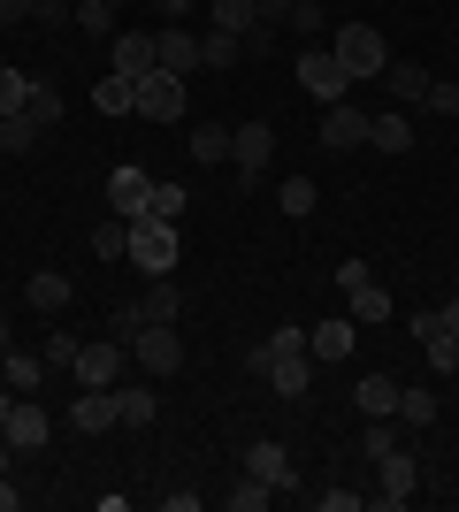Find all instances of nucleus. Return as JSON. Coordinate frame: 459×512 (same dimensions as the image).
I'll list each match as a JSON object with an SVG mask.
<instances>
[{
	"instance_id": "nucleus-1",
	"label": "nucleus",
	"mask_w": 459,
	"mask_h": 512,
	"mask_svg": "<svg viewBox=\"0 0 459 512\" xmlns=\"http://www.w3.org/2000/svg\"><path fill=\"white\" fill-rule=\"evenodd\" d=\"M329 54L345 62V77H352V85H360V77H383V69H391V39H383L375 23H345Z\"/></svg>"
},
{
	"instance_id": "nucleus-2",
	"label": "nucleus",
	"mask_w": 459,
	"mask_h": 512,
	"mask_svg": "<svg viewBox=\"0 0 459 512\" xmlns=\"http://www.w3.org/2000/svg\"><path fill=\"white\" fill-rule=\"evenodd\" d=\"M230 161H238V192H261L268 161H276V130L268 123H230Z\"/></svg>"
},
{
	"instance_id": "nucleus-3",
	"label": "nucleus",
	"mask_w": 459,
	"mask_h": 512,
	"mask_svg": "<svg viewBox=\"0 0 459 512\" xmlns=\"http://www.w3.org/2000/svg\"><path fill=\"white\" fill-rule=\"evenodd\" d=\"M176 222H161V214H138L131 222V260L146 268V276H176Z\"/></svg>"
},
{
	"instance_id": "nucleus-4",
	"label": "nucleus",
	"mask_w": 459,
	"mask_h": 512,
	"mask_svg": "<svg viewBox=\"0 0 459 512\" xmlns=\"http://www.w3.org/2000/svg\"><path fill=\"white\" fill-rule=\"evenodd\" d=\"M123 367H131V344H123V337H92L69 375H77V390H115V383H123Z\"/></svg>"
},
{
	"instance_id": "nucleus-5",
	"label": "nucleus",
	"mask_w": 459,
	"mask_h": 512,
	"mask_svg": "<svg viewBox=\"0 0 459 512\" xmlns=\"http://www.w3.org/2000/svg\"><path fill=\"white\" fill-rule=\"evenodd\" d=\"M131 367H146V375H176L184 367V337H176L169 321H146L131 337Z\"/></svg>"
},
{
	"instance_id": "nucleus-6",
	"label": "nucleus",
	"mask_w": 459,
	"mask_h": 512,
	"mask_svg": "<svg viewBox=\"0 0 459 512\" xmlns=\"http://www.w3.org/2000/svg\"><path fill=\"white\" fill-rule=\"evenodd\" d=\"M299 85L314 92L322 107H337V100L352 92V77H345V62H337L329 46H306V54H299Z\"/></svg>"
},
{
	"instance_id": "nucleus-7",
	"label": "nucleus",
	"mask_w": 459,
	"mask_h": 512,
	"mask_svg": "<svg viewBox=\"0 0 459 512\" xmlns=\"http://www.w3.org/2000/svg\"><path fill=\"white\" fill-rule=\"evenodd\" d=\"M138 115H146V123H184V77L146 69V77H138Z\"/></svg>"
},
{
	"instance_id": "nucleus-8",
	"label": "nucleus",
	"mask_w": 459,
	"mask_h": 512,
	"mask_svg": "<svg viewBox=\"0 0 459 512\" xmlns=\"http://www.w3.org/2000/svg\"><path fill=\"white\" fill-rule=\"evenodd\" d=\"M153 62L169 69V77L199 69V31H192V23H161V31H153Z\"/></svg>"
},
{
	"instance_id": "nucleus-9",
	"label": "nucleus",
	"mask_w": 459,
	"mask_h": 512,
	"mask_svg": "<svg viewBox=\"0 0 459 512\" xmlns=\"http://www.w3.org/2000/svg\"><path fill=\"white\" fill-rule=\"evenodd\" d=\"M46 375H54V367H46V352H23V344H8V352H0V383L16 390V398H39Z\"/></svg>"
},
{
	"instance_id": "nucleus-10",
	"label": "nucleus",
	"mask_w": 459,
	"mask_h": 512,
	"mask_svg": "<svg viewBox=\"0 0 459 512\" xmlns=\"http://www.w3.org/2000/svg\"><path fill=\"white\" fill-rule=\"evenodd\" d=\"M108 207L123 214V222H138V214L153 207V176H146V169H131V161H123V169L108 176Z\"/></svg>"
},
{
	"instance_id": "nucleus-11",
	"label": "nucleus",
	"mask_w": 459,
	"mask_h": 512,
	"mask_svg": "<svg viewBox=\"0 0 459 512\" xmlns=\"http://www.w3.org/2000/svg\"><path fill=\"white\" fill-rule=\"evenodd\" d=\"M16 451H46V436H54V421H46L39 398H16V413H8V428H0Z\"/></svg>"
},
{
	"instance_id": "nucleus-12",
	"label": "nucleus",
	"mask_w": 459,
	"mask_h": 512,
	"mask_svg": "<svg viewBox=\"0 0 459 512\" xmlns=\"http://www.w3.org/2000/svg\"><path fill=\"white\" fill-rule=\"evenodd\" d=\"M322 146L329 153H352V146H368V115H360V107H322Z\"/></svg>"
},
{
	"instance_id": "nucleus-13",
	"label": "nucleus",
	"mask_w": 459,
	"mask_h": 512,
	"mask_svg": "<svg viewBox=\"0 0 459 512\" xmlns=\"http://www.w3.org/2000/svg\"><path fill=\"white\" fill-rule=\"evenodd\" d=\"M69 428H77V436H108V428H123V421H115V390H77Z\"/></svg>"
},
{
	"instance_id": "nucleus-14",
	"label": "nucleus",
	"mask_w": 459,
	"mask_h": 512,
	"mask_svg": "<svg viewBox=\"0 0 459 512\" xmlns=\"http://www.w3.org/2000/svg\"><path fill=\"white\" fill-rule=\"evenodd\" d=\"M69 299H77V283L62 268H39V276L23 283V306H39V314H69Z\"/></svg>"
},
{
	"instance_id": "nucleus-15",
	"label": "nucleus",
	"mask_w": 459,
	"mask_h": 512,
	"mask_svg": "<svg viewBox=\"0 0 459 512\" xmlns=\"http://www.w3.org/2000/svg\"><path fill=\"white\" fill-rule=\"evenodd\" d=\"M115 77H131V85H138V77H146V69H161V62H153V31H115Z\"/></svg>"
},
{
	"instance_id": "nucleus-16",
	"label": "nucleus",
	"mask_w": 459,
	"mask_h": 512,
	"mask_svg": "<svg viewBox=\"0 0 459 512\" xmlns=\"http://www.w3.org/2000/svg\"><path fill=\"white\" fill-rule=\"evenodd\" d=\"M352 406H360V421L398 413V375H360V383H352Z\"/></svg>"
},
{
	"instance_id": "nucleus-17",
	"label": "nucleus",
	"mask_w": 459,
	"mask_h": 512,
	"mask_svg": "<svg viewBox=\"0 0 459 512\" xmlns=\"http://www.w3.org/2000/svg\"><path fill=\"white\" fill-rule=\"evenodd\" d=\"M245 474H261L268 490H291V451L261 436V444H245Z\"/></svg>"
},
{
	"instance_id": "nucleus-18",
	"label": "nucleus",
	"mask_w": 459,
	"mask_h": 512,
	"mask_svg": "<svg viewBox=\"0 0 459 512\" xmlns=\"http://www.w3.org/2000/svg\"><path fill=\"white\" fill-rule=\"evenodd\" d=\"M176 314H184V291H176V276H153L146 291H138V321H169V329H176Z\"/></svg>"
},
{
	"instance_id": "nucleus-19",
	"label": "nucleus",
	"mask_w": 459,
	"mask_h": 512,
	"mask_svg": "<svg viewBox=\"0 0 459 512\" xmlns=\"http://www.w3.org/2000/svg\"><path fill=\"white\" fill-rule=\"evenodd\" d=\"M306 352H314V360H352V321L337 314V321H314V329H306Z\"/></svg>"
},
{
	"instance_id": "nucleus-20",
	"label": "nucleus",
	"mask_w": 459,
	"mask_h": 512,
	"mask_svg": "<svg viewBox=\"0 0 459 512\" xmlns=\"http://www.w3.org/2000/svg\"><path fill=\"white\" fill-rule=\"evenodd\" d=\"M153 413H161V398L146 383H115V421L123 428H153Z\"/></svg>"
},
{
	"instance_id": "nucleus-21",
	"label": "nucleus",
	"mask_w": 459,
	"mask_h": 512,
	"mask_svg": "<svg viewBox=\"0 0 459 512\" xmlns=\"http://www.w3.org/2000/svg\"><path fill=\"white\" fill-rule=\"evenodd\" d=\"M238 62H245V39L207 23V31H199V69H238Z\"/></svg>"
},
{
	"instance_id": "nucleus-22",
	"label": "nucleus",
	"mask_w": 459,
	"mask_h": 512,
	"mask_svg": "<svg viewBox=\"0 0 459 512\" xmlns=\"http://www.w3.org/2000/svg\"><path fill=\"white\" fill-rule=\"evenodd\" d=\"M368 146L375 153H414V115H368Z\"/></svg>"
},
{
	"instance_id": "nucleus-23",
	"label": "nucleus",
	"mask_w": 459,
	"mask_h": 512,
	"mask_svg": "<svg viewBox=\"0 0 459 512\" xmlns=\"http://www.w3.org/2000/svg\"><path fill=\"white\" fill-rule=\"evenodd\" d=\"M383 85L398 92V107H421V100H429V85H437V77H429V69H421V62H391V69H383Z\"/></svg>"
},
{
	"instance_id": "nucleus-24",
	"label": "nucleus",
	"mask_w": 459,
	"mask_h": 512,
	"mask_svg": "<svg viewBox=\"0 0 459 512\" xmlns=\"http://www.w3.org/2000/svg\"><path fill=\"white\" fill-rule=\"evenodd\" d=\"M92 107H100L108 123H115V115H138V85H131V77H115V69H108V77L92 85Z\"/></svg>"
},
{
	"instance_id": "nucleus-25",
	"label": "nucleus",
	"mask_w": 459,
	"mask_h": 512,
	"mask_svg": "<svg viewBox=\"0 0 459 512\" xmlns=\"http://www.w3.org/2000/svg\"><path fill=\"white\" fill-rule=\"evenodd\" d=\"M345 299H352V321H391V314H398V299H391L375 276H368V283H352Z\"/></svg>"
},
{
	"instance_id": "nucleus-26",
	"label": "nucleus",
	"mask_w": 459,
	"mask_h": 512,
	"mask_svg": "<svg viewBox=\"0 0 459 512\" xmlns=\"http://www.w3.org/2000/svg\"><path fill=\"white\" fill-rule=\"evenodd\" d=\"M207 23H215V31H253V23H261V0H207Z\"/></svg>"
},
{
	"instance_id": "nucleus-27",
	"label": "nucleus",
	"mask_w": 459,
	"mask_h": 512,
	"mask_svg": "<svg viewBox=\"0 0 459 512\" xmlns=\"http://www.w3.org/2000/svg\"><path fill=\"white\" fill-rule=\"evenodd\" d=\"M429 421H437V390L398 383V428H429Z\"/></svg>"
},
{
	"instance_id": "nucleus-28",
	"label": "nucleus",
	"mask_w": 459,
	"mask_h": 512,
	"mask_svg": "<svg viewBox=\"0 0 459 512\" xmlns=\"http://www.w3.org/2000/svg\"><path fill=\"white\" fill-rule=\"evenodd\" d=\"M306 383H314V367H306V360H276V367H268V390H276V398H291V406L306 398Z\"/></svg>"
},
{
	"instance_id": "nucleus-29",
	"label": "nucleus",
	"mask_w": 459,
	"mask_h": 512,
	"mask_svg": "<svg viewBox=\"0 0 459 512\" xmlns=\"http://www.w3.org/2000/svg\"><path fill=\"white\" fill-rule=\"evenodd\" d=\"M92 253H100V260H131V222H123V214H108V222L92 230Z\"/></svg>"
},
{
	"instance_id": "nucleus-30",
	"label": "nucleus",
	"mask_w": 459,
	"mask_h": 512,
	"mask_svg": "<svg viewBox=\"0 0 459 512\" xmlns=\"http://www.w3.org/2000/svg\"><path fill=\"white\" fill-rule=\"evenodd\" d=\"M23 115H31L39 130H54V123H62V92H54V85H31V92H23Z\"/></svg>"
},
{
	"instance_id": "nucleus-31",
	"label": "nucleus",
	"mask_w": 459,
	"mask_h": 512,
	"mask_svg": "<svg viewBox=\"0 0 459 512\" xmlns=\"http://www.w3.org/2000/svg\"><path fill=\"white\" fill-rule=\"evenodd\" d=\"M31 146H39V123H31V115L16 107V115L0 123V153H31Z\"/></svg>"
},
{
	"instance_id": "nucleus-32",
	"label": "nucleus",
	"mask_w": 459,
	"mask_h": 512,
	"mask_svg": "<svg viewBox=\"0 0 459 512\" xmlns=\"http://www.w3.org/2000/svg\"><path fill=\"white\" fill-rule=\"evenodd\" d=\"M360 451H368V459L398 451V413H383V421H368V428H360Z\"/></svg>"
},
{
	"instance_id": "nucleus-33",
	"label": "nucleus",
	"mask_w": 459,
	"mask_h": 512,
	"mask_svg": "<svg viewBox=\"0 0 459 512\" xmlns=\"http://www.w3.org/2000/svg\"><path fill=\"white\" fill-rule=\"evenodd\" d=\"M276 199H284V214H291V222H306V214H314V199H322V192H314L306 176H291V184H276Z\"/></svg>"
},
{
	"instance_id": "nucleus-34",
	"label": "nucleus",
	"mask_w": 459,
	"mask_h": 512,
	"mask_svg": "<svg viewBox=\"0 0 459 512\" xmlns=\"http://www.w3.org/2000/svg\"><path fill=\"white\" fill-rule=\"evenodd\" d=\"M421 352H429V367H437V375H459V337H452V329L421 337Z\"/></svg>"
},
{
	"instance_id": "nucleus-35",
	"label": "nucleus",
	"mask_w": 459,
	"mask_h": 512,
	"mask_svg": "<svg viewBox=\"0 0 459 512\" xmlns=\"http://www.w3.org/2000/svg\"><path fill=\"white\" fill-rule=\"evenodd\" d=\"M268 344V367L276 360H314V352H306V329H276V337H261Z\"/></svg>"
},
{
	"instance_id": "nucleus-36",
	"label": "nucleus",
	"mask_w": 459,
	"mask_h": 512,
	"mask_svg": "<svg viewBox=\"0 0 459 512\" xmlns=\"http://www.w3.org/2000/svg\"><path fill=\"white\" fill-rule=\"evenodd\" d=\"M222 153H230V130H222V123H199L192 130V161H222Z\"/></svg>"
},
{
	"instance_id": "nucleus-37",
	"label": "nucleus",
	"mask_w": 459,
	"mask_h": 512,
	"mask_svg": "<svg viewBox=\"0 0 459 512\" xmlns=\"http://www.w3.org/2000/svg\"><path fill=\"white\" fill-rule=\"evenodd\" d=\"M108 23H115V0H77V31L108 39Z\"/></svg>"
},
{
	"instance_id": "nucleus-38",
	"label": "nucleus",
	"mask_w": 459,
	"mask_h": 512,
	"mask_svg": "<svg viewBox=\"0 0 459 512\" xmlns=\"http://www.w3.org/2000/svg\"><path fill=\"white\" fill-rule=\"evenodd\" d=\"M23 92H31V77L0 62V123H8V115H16V107H23Z\"/></svg>"
},
{
	"instance_id": "nucleus-39",
	"label": "nucleus",
	"mask_w": 459,
	"mask_h": 512,
	"mask_svg": "<svg viewBox=\"0 0 459 512\" xmlns=\"http://www.w3.org/2000/svg\"><path fill=\"white\" fill-rule=\"evenodd\" d=\"M184 207H192V199H184V184H153V207H146V214H161V222H184Z\"/></svg>"
},
{
	"instance_id": "nucleus-40",
	"label": "nucleus",
	"mask_w": 459,
	"mask_h": 512,
	"mask_svg": "<svg viewBox=\"0 0 459 512\" xmlns=\"http://www.w3.org/2000/svg\"><path fill=\"white\" fill-rule=\"evenodd\" d=\"M77 352H85V337H69V329L46 337V367H77Z\"/></svg>"
},
{
	"instance_id": "nucleus-41",
	"label": "nucleus",
	"mask_w": 459,
	"mask_h": 512,
	"mask_svg": "<svg viewBox=\"0 0 459 512\" xmlns=\"http://www.w3.org/2000/svg\"><path fill=\"white\" fill-rule=\"evenodd\" d=\"M268 497H276V490H268L261 474H245L238 490H230V505H238V512H261V505H268Z\"/></svg>"
},
{
	"instance_id": "nucleus-42",
	"label": "nucleus",
	"mask_w": 459,
	"mask_h": 512,
	"mask_svg": "<svg viewBox=\"0 0 459 512\" xmlns=\"http://www.w3.org/2000/svg\"><path fill=\"white\" fill-rule=\"evenodd\" d=\"M291 31H299V39H314V31H322V0H291Z\"/></svg>"
},
{
	"instance_id": "nucleus-43",
	"label": "nucleus",
	"mask_w": 459,
	"mask_h": 512,
	"mask_svg": "<svg viewBox=\"0 0 459 512\" xmlns=\"http://www.w3.org/2000/svg\"><path fill=\"white\" fill-rule=\"evenodd\" d=\"M138 329H146V321H138V299H131V306H108V337H123V344H131Z\"/></svg>"
},
{
	"instance_id": "nucleus-44",
	"label": "nucleus",
	"mask_w": 459,
	"mask_h": 512,
	"mask_svg": "<svg viewBox=\"0 0 459 512\" xmlns=\"http://www.w3.org/2000/svg\"><path fill=\"white\" fill-rule=\"evenodd\" d=\"M31 16H39L46 31H62V23H77V8H69V0H31Z\"/></svg>"
},
{
	"instance_id": "nucleus-45",
	"label": "nucleus",
	"mask_w": 459,
	"mask_h": 512,
	"mask_svg": "<svg viewBox=\"0 0 459 512\" xmlns=\"http://www.w3.org/2000/svg\"><path fill=\"white\" fill-rule=\"evenodd\" d=\"M421 107H429V115H459V85H444V77H437V85H429V100H421Z\"/></svg>"
},
{
	"instance_id": "nucleus-46",
	"label": "nucleus",
	"mask_w": 459,
	"mask_h": 512,
	"mask_svg": "<svg viewBox=\"0 0 459 512\" xmlns=\"http://www.w3.org/2000/svg\"><path fill=\"white\" fill-rule=\"evenodd\" d=\"M314 505H322V512H360V490H322Z\"/></svg>"
},
{
	"instance_id": "nucleus-47",
	"label": "nucleus",
	"mask_w": 459,
	"mask_h": 512,
	"mask_svg": "<svg viewBox=\"0 0 459 512\" xmlns=\"http://www.w3.org/2000/svg\"><path fill=\"white\" fill-rule=\"evenodd\" d=\"M161 8V23H192V8H207V0H153Z\"/></svg>"
},
{
	"instance_id": "nucleus-48",
	"label": "nucleus",
	"mask_w": 459,
	"mask_h": 512,
	"mask_svg": "<svg viewBox=\"0 0 459 512\" xmlns=\"http://www.w3.org/2000/svg\"><path fill=\"white\" fill-rule=\"evenodd\" d=\"M23 16H31V0H0V31H16Z\"/></svg>"
},
{
	"instance_id": "nucleus-49",
	"label": "nucleus",
	"mask_w": 459,
	"mask_h": 512,
	"mask_svg": "<svg viewBox=\"0 0 459 512\" xmlns=\"http://www.w3.org/2000/svg\"><path fill=\"white\" fill-rule=\"evenodd\" d=\"M16 505H23V490L8 482V474H0V512H16Z\"/></svg>"
},
{
	"instance_id": "nucleus-50",
	"label": "nucleus",
	"mask_w": 459,
	"mask_h": 512,
	"mask_svg": "<svg viewBox=\"0 0 459 512\" xmlns=\"http://www.w3.org/2000/svg\"><path fill=\"white\" fill-rule=\"evenodd\" d=\"M437 321H444V329L459 337V299H444V306H437Z\"/></svg>"
},
{
	"instance_id": "nucleus-51",
	"label": "nucleus",
	"mask_w": 459,
	"mask_h": 512,
	"mask_svg": "<svg viewBox=\"0 0 459 512\" xmlns=\"http://www.w3.org/2000/svg\"><path fill=\"white\" fill-rule=\"evenodd\" d=\"M8 413H16V390H8V383H0V428H8Z\"/></svg>"
},
{
	"instance_id": "nucleus-52",
	"label": "nucleus",
	"mask_w": 459,
	"mask_h": 512,
	"mask_svg": "<svg viewBox=\"0 0 459 512\" xmlns=\"http://www.w3.org/2000/svg\"><path fill=\"white\" fill-rule=\"evenodd\" d=\"M8 344H16V337H8V314H0V352H8Z\"/></svg>"
},
{
	"instance_id": "nucleus-53",
	"label": "nucleus",
	"mask_w": 459,
	"mask_h": 512,
	"mask_svg": "<svg viewBox=\"0 0 459 512\" xmlns=\"http://www.w3.org/2000/svg\"><path fill=\"white\" fill-rule=\"evenodd\" d=\"M115 8H123V0H115Z\"/></svg>"
}]
</instances>
